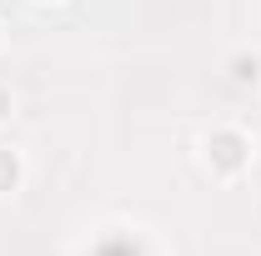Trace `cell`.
<instances>
[{"label":"cell","instance_id":"5","mask_svg":"<svg viewBox=\"0 0 261 256\" xmlns=\"http://www.w3.org/2000/svg\"><path fill=\"white\" fill-rule=\"evenodd\" d=\"M31 5H65V0H31Z\"/></svg>","mask_w":261,"mask_h":256},{"label":"cell","instance_id":"1","mask_svg":"<svg viewBox=\"0 0 261 256\" xmlns=\"http://www.w3.org/2000/svg\"><path fill=\"white\" fill-rule=\"evenodd\" d=\"M251 161H256V141H251V131L231 126H211L201 136V166L216 176V181H241L246 171H251Z\"/></svg>","mask_w":261,"mask_h":256},{"label":"cell","instance_id":"4","mask_svg":"<svg viewBox=\"0 0 261 256\" xmlns=\"http://www.w3.org/2000/svg\"><path fill=\"white\" fill-rule=\"evenodd\" d=\"M10 116H15V91H10V86H0V126H5Z\"/></svg>","mask_w":261,"mask_h":256},{"label":"cell","instance_id":"2","mask_svg":"<svg viewBox=\"0 0 261 256\" xmlns=\"http://www.w3.org/2000/svg\"><path fill=\"white\" fill-rule=\"evenodd\" d=\"M221 70H226V81L236 86V91H256V86H261V50L236 45V50L226 56V65H221Z\"/></svg>","mask_w":261,"mask_h":256},{"label":"cell","instance_id":"3","mask_svg":"<svg viewBox=\"0 0 261 256\" xmlns=\"http://www.w3.org/2000/svg\"><path fill=\"white\" fill-rule=\"evenodd\" d=\"M20 186H25V156H20L15 146H5V141H0V201H5V196H15Z\"/></svg>","mask_w":261,"mask_h":256}]
</instances>
